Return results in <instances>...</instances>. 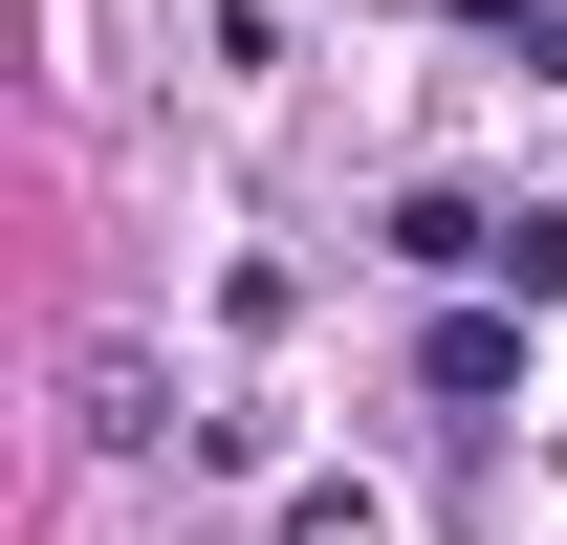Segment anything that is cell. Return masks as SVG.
I'll list each match as a JSON object with an SVG mask.
<instances>
[{
  "label": "cell",
  "mask_w": 567,
  "mask_h": 545,
  "mask_svg": "<svg viewBox=\"0 0 567 545\" xmlns=\"http://www.w3.org/2000/svg\"><path fill=\"white\" fill-rule=\"evenodd\" d=\"M393 263H436V284H502V218H481V197H393Z\"/></svg>",
  "instance_id": "1"
},
{
  "label": "cell",
  "mask_w": 567,
  "mask_h": 545,
  "mask_svg": "<svg viewBox=\"0 0 567 545\" xmlns=\"http://www.w3.org/2000/svg\"><path fill=\"white\" fill-rule=\"evenodd\" d=\"M481 44H524V66H567V0H458Z\"/></svg>",
  "instance_id": "2"
}]
</instances>
